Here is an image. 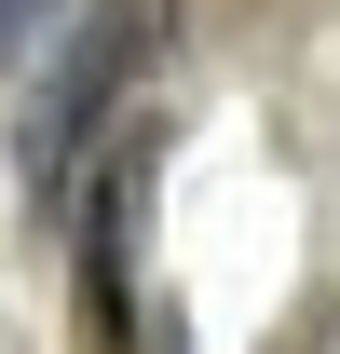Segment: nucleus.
I'll return each mask as SVG.
<instances>
[{"instance_id": "nucleus-1", "label": "nucleus", "mask_w": 340, "mask_h": 354, "mask_svg": "<svg viewBox=\"0 0 340 354\" xmlns=\"http://www.w3.org/2000/svg\"><path fill=\"white\" fill-rule=\"evenodd\" d=\"M150 177H164V123H123L82 177V313L95 341H136V245H150Z\"/></svg>"}, {"instance_id": "nucleus-2", "label": "nucleus", "mask_w": 340, "mask_h": 354, "mask_svg": "<svg viewBox=\"0 0 340 354\" xmlns=\"http://www.w3.org/2000/svg\"><path fill=\"white\" fill-rule=\"evenodd\" d=\"M95 0H0V68H41V41L55 28H82Z\"/></svg>"}]
</instances>
